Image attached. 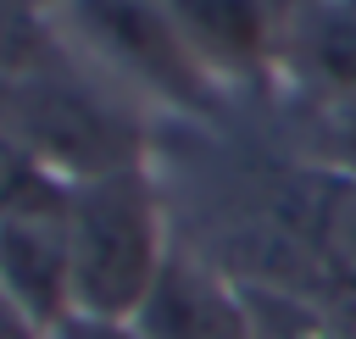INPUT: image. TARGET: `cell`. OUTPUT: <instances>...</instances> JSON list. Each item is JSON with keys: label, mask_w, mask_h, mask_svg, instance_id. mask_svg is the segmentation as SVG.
<instances>
[{"label": "cell", "mask_w": 356, "mask_h": 339, "mask_svg": "<svg viewBox=\"0 0 356 339\" xmlns=\"http://www.w3.org/2000/svg\"><path fill=\"white\" fill-rule=\"evenodd\" d=\"M50 339H145V328L139 322H117V317H67Z\"/></svg>", "instance_id": "obj_8"}, {"label": "cell", "mask_w": 356, "mask_h": 339, "mask_svg": "<svg viewBox=\"0 0 356 339\" xmlns=\"http://www.w3.org/2000/svg\"><path fill=\"white\" fill-rule=\"evenodd\" d=\"M0 289L17 295L50 333L72 317V256H67V189L44 172L28 195L0 211Z\"/></svg>", "instance_id": "obj_3"}, {"label": "cell", "mask_w": 356, "mask_h": 339, "mask_svg": "<svg viewBox=\"0 0 356 339\" xmlns=\"http://www.w3.org/2000/svg\"><path fill=\"white\" fill-rule=\"evenodd\" d=\"M328 317L339 322V333H345V339H356V289H350L339 306H328Z\"/></svg>", "instance_id": "obj_10"}, {"label": "cell", "mask_w": 356, "mask_h": 339, "mask_svg": "<svg viewBox=\"0 0 356 339\" xmlns=\"http://www.w3.org/2000/svg\"><path fill=\"white\" fill-rule=\"evenodd\" d=\"M134 322L145 328V339H250V300L222 272L172 245Z\"/></svg>", "instance_id": "obj_4"}, {"label": "cell", "mask_w": 356, "mask_h": 339, "mask_svg": "<svg viewBox=\"0 0 356 339\" xmlns=\"http://www.w3.org/2000/svg\"><path fill=\"white\" fill-rule=\"evenodd\" d=\"M39 161L28 156V144H22V133H11V128H0V211L17 200V195H28L33 183H39Z\"/></svg>", "instance_id": "obj_7"}, {"label": "cell", "mask_w": 356, "mask_h": 339, "mask_svg": "<svg viewBox=\"0 0 356 339\" xmlns=\"http://www.w3.org/2000/svg\"><path fill=\"white\" fill-rule=\"evenodd\" d=\"M0 339H50V328H44L17 295L0 289Z\"/></svg>", "instance_id": "obj_9"}, {"label": "cell", "mask_w": 356, "mask_h": 339, "mask_svg": "<svg viewBox=\"0 0 356 339\" xmlns=\"http://www.w3.org/2000/svg\"><path fill=\"white\" fill-rule=\"evenodd\" d=\"M245 300H250V339H345L339 322L317 306L284 300L273 289H245Z\"/></svg>", "instance_id": "obj_6"}, {"label": "cell", "mask_w": 356, "mask_h": 339, "mask_svg": "<svg viewBox=\"0 0 356 339\" xmlns=\"http://www.w3.org/2000/svg\"><path fill=\"white\" fill-rule=\"evenodd\" d=\"M67 256L78 317H139L172 256L161 195L139 167H111L67 183Z\"/></svg>", "instance_id": "obj_1"}, {"label": "cell", "mask_w": 356, "mask_h": 339, "mask_svg": "<svg viewBox=\"0 0 356 339\" xmlns=\"http://www.w3.org/2000/svg\"><path fill=\"white\" fill-rule=\"evenodd\" d=\"M167 11L178 17V28L189 33V44L200 50L211 72L228 61H256L267 39L261 0H167Z\"/></svg>", "instance_id": "obj_5"}, {"label": "cell", "mask_w": 356, "mask_h": 339, "mask_svg": "<svg viewBox=\"0 0 356 339\" xmlns=\"http://www.w3.org/2000/svg\"><path fill=\"white\" fill-rule=\"evenodd\" d=\"M67 22L95 44L100 61L150 83L167 100H206L211 67L167 11V0H67Z\"/></svg>", "instance_id": "obj_2"}]
</instances>
